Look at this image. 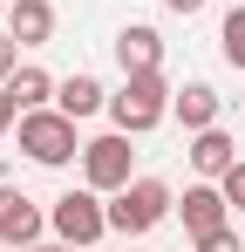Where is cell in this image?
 <instances>
[{"instance_id":"8992f818","label":"cell","mask_w":245,"mask_h":252,"mask_svg":"<svg viewBox=\"0 0 245 252\" xmlns=\"http://www.w3.org/2000/svg\"><path fill=\"white\" fill-rule=\"evenodd\" d=\"M41 232H48V211L28 198V191H14V184H0V246H41Z\"/></svg>"},{"instance_id":"9a60e30c","label":"cell","mask_w":245,"mask_h":252,"mask_svg":"<svg viewBox=\"0 0 245 252\" xmlns=\"http://www.w3.org/2000/svg\"><path fill=\"white\" fill-rule=\"evenodd\" d=\"M198 252H245V246H239L232 225H218V232H204V239H198Z\"/></svg>"},{"instance_id":"d6986e66","label":"cell","mask_w":245,"mask_h":252,"mask_svg":"<svg viewBox=\"0 0 245 252\" xmlns=\"http://www.w3.org/2000/svg\"><path fill=\"white\" fill-rule=\"evenodd\" d=\"M163 7H170V14H198L204 0H163Z\"/></svg>"},{"instance_id":"9c48e42d","label":"cell","mask_w":245,"mask_h":252,"mask_svg":"<svg viewBox=\"0 0 245 252\" xmlns=\"http://www.w3.org/2000/svg\"><path fill=\"white\" fill-rule=\"evenodd\" d=\"M7 34L21 48H48L55 41V7L48 0H7Z\"/></svg>"},{"instance_id":"5bb4252c","label":"cell","mask_w":245,"mask_h":252,"mask_svg":"<svg viewBox=\"0 0 245 252\" xmlns=\"http://www.w3.org/2000/svg\"><path fill=\"white\" fill-rule=\"evenodd\" d=\"M218 48H225L232 68H245V7H232V14L218 21Z\"/></svg>"},{"instance_id":"e0dca14e","label":"cell","mask_w":245,"mask_h":252,"mask_svg":"<svg viewBox=\"0 0 245 252\" xmlns=\"http://www.w3.org/2000/svg\"><path fill=\"white\" fill-rule=\"evenodd\" d=\"M14 68H21V41L0 28V82H14Z\"/></svg>"},{"instance_id":"ac0fdd59","label":"cell","mask_w":245,"mask_h":252,"mask_svg":"<svg viewBox=\"0 0 245 252\" xmlns=\"http://www.w3.org/2000/svg\"><path fill=\"white\" fill-rule=\"evenodd\" d=\"M14 123H21V102H14V89L0 82V136H7V129H14Z\"/></svg>"},{"instance_id":"5b68a950","label":"cell","mask_w":245,"mask_h":252,"mask_svg":"<svg viewBox=\"0 0 245 252\" xmlns=\"http://www.w3.org/2000/svg\"><path fill=\"white\" fill-rule=\"evenodd\" d=\"M129 177H136V150H129V136H122V129H109V136H89V143H82V184H89V191L116 198Z\"/></svg>"},{"instance_id":"8fae6325","label":"cell","mask_w":245,"mask_h":252,"mask_svg":"<svg viewBox=\"0 0 245 252\" xmlns=\"http://www.w3.org/2000/svg\"><path fill=\"white\" fill-rule=\"evenodd\" d=\"M170 116L191 129V136L211 129V123H218V89H211V82H184L177 95H170Z\"/></svg>"},{"instance_id":"ba28073f","label":"cell","mask_w":245,"mask_h":252,"mask_svg":"<svg viewBox=\"0 0 245 252\" xmlns=\"http://www.w3.org/2000/svg\"><path fill=\"white\" fill-rule=\"evenodd\" d=\"M116 62H122V75H143V68H163V34L150 28V21H129L116 34Z\"/></svg>"},{"instance_id":"7c38bea8","label":"cell","mask_w":245,"mask_h":252,"mask_svg":"<svg viewBox=\"0 0 245 252\" xmlns=\"http://www.w3.org/2000/svg\"><path fill=\"white\" fill-rule=\"evenodd\" d=\"M55 109H61V116H95V109H109V89L95 82V75H68V82L55 89Z\"/></svg>"},{"instance_id":"6da1fadb","label":"cell","mask_w":245,"mask_h":252,"mask_svg":"<svg viewBox=\"0 0 245 252\" xmlns=\"http://www.w3.org/2000/svg\"><path fill=\"white\" fill-rule=\"evenodd\" d=\"M170 95L177 89L163 82V68H143V75H122V89L109 95V123L122 136H150V129L170 116Z\"/></svg>"},{"instance_id":"52a82bcc","label":"cell","mask_w":245,"mask_h":252,"mask_svg":"<svg viewBox=\"0 0 245 252\" xmlns=\"http://www.w3.org/2000/svg\"><path fill=\"white\" fill-rule=\"evenodd\" d=\"M177 218H184V232H191V239L218 232V225L232 218V198H225V184H211V177L184 184V205H177Z\"/></svg>"},{"instance_id":"4fadbf2b","label":"cell","mask_w":245,"mask_h":252,"mask_svg":"<svg viewBox=\"0 0 245 252\" xmlns=\"http://www.w3.org/2000/svg\"><path fill=\"white\" fill-rule=\"evenodd\" d=\"M7 89H14V102H21V109H48V102H55V89H61V82H55L48 68H34V62H21V68H14V82H7Z\"/></svg>"},{"instance_id":"30bf717a","label":"cell","mask_w":245,"mask_h":252,"mask_svg":"<svg viewBox=\"0 0 245 252\" xmlns=\"http://www.w3.org/2000/svg\"><path fill=\"white\" fill-rule=\"evenodd\" d=\"M232 164H239V143H232V136H225L218 123L191 136V170H198V177H211V184H218V177H225Z\"/></svg>"},{"instance_id":"ffe728a7","label":"cell","mask_w":245,"mask_h":252,"mask_svg":"<svg viewBox=\"0 0 245 252\" xmlns=\"http://www.w3.org/2000/svg\"><path fill=\"white\" fill-rule=\"evenodd\" d=\"M21 252H82V246H61V239H55V246H21Z\"/></svg>"},{"instance_id":"277c9868","label":"cell","mask_w":245,"mask_h":252,"mask_svg":"<svg viewBox=\"0 0 245 252\" xmlns=\"http://www.w3.org/2000/svg\"><path fill=\"white\" fill-rule=\"evenodd\" d=\"M48 232H55L61 246H82V252H89L102 232H109V205H102V191H89V184H82V191H61V198L48 205Z\"/></svg>"},{"instance_id":"44dd1931","label":"cell","mask_w":245,"mask_h":252,"mask_svg":"<svg viewBox=\"0 0 245 252\" xmlns=\"http://www.w3.org/2000/svg\"><path fill=\"white\" fill-rule=\"evenodd\" d=\"M0 28H7V0H0Z\"/></svg>"},{"instance_id":"3957f363","label":"cell","mask_w":245,"mask_h":252,"mask_svg":"<svg viewBox=\"0 0 245 252\" xmlns=\"http://www.w3.org/2000/svg\"><path fill=\"white\" fill-rule=\"evenodd\" d=\"M21 150L34 157V164H48V170H61V164H75L82 157V136H75V116H61L55 102L48 109H21Z\"/></svg>"},{"instance_id":"2e32d148","label":"cell","mask_w":245,"mask_h":252,"mask_svg":"<svg viewBox=\"0 0 245 252\" xmlns=\"http://www.w3.org/2000/svg\"><path fill=\"white\" fill-rule=\"evenodd\" d=\"M218 184H225V198H232V211H245V157H239L232 170H225Z\"/></svg>"},{"instance_id":"7a4b0ae2","label":"cell","mask_w":245,"mask_h":252,"mask_svg":"<svg viewBox=\"0 0 245 252\" xmlns=\"http://www.w3.org/2000/svg\"><path fill=\"white\" fill-rule=\"evenodd\" d=\"M170 211H177V198H170V184H163V177H129L116 198H109V232L143 239V232H157Z\"/></svg>"}]
</instances>
